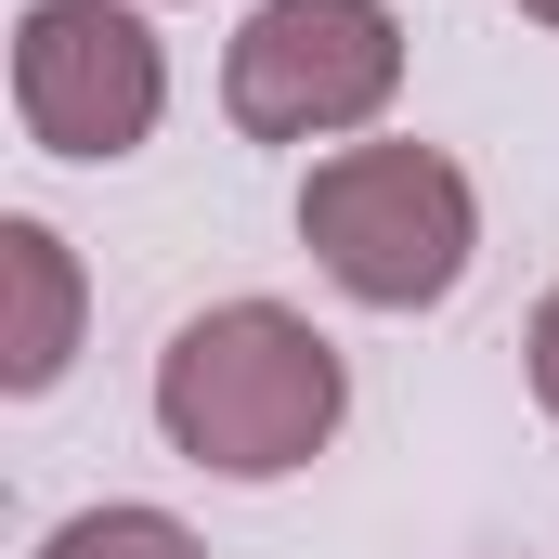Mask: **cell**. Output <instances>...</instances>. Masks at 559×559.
<instances>
[{"mask_svg": "<svg viewBox=\"0 0 559 559\" xmlns=\"http://www.w3.org/2000/svg\"><path fill=\"white\" fill-rule=\"evenodd\" d=\"M338 404H352V378H338V352L274 312V299H222V312H195L169 352H156V429L195 455V468H222V481H286V468H312L325 442H338Z\"/></svg>", "mask_w": 559, "mask_h": 559, "instance_id": "cell-1", "label": "cell"}, {"mask_svg": "<svg viewBox=\"0 0 559 559\" xmlns=\"http://www.w3.org/2000/svg\"><path fill=\"white\" fill-rule=\"evenodd\" d=\"M299 235L365 312H429L481 248V195L442 143H338L299 182Z\"/></svg>", "mask_w": 559, "mask_h": 559, "instance_id": "cell-2", "label": "cell"}, {"mask_svg": "<svg viewBox=\"0 0 559 559\" xmlns=\"http://www.w3.org/2000/svg\"><path fill=\"white\" fill-rule=\"evenodd\" d=\"M404 92L391 0H261L222 52V118L248 143H338Z\"/></svg>", "mask_w": 559, "mask_h": 559, "instance_id": "cell-3", "label": "cell"}, {"mask_svg": "<svg viewBox=\"0 0 559 559\" xmlns=\"http://www.w3.org/2000/svg\"><path fill=\"white\" fill-rule=\"evenodd\" d=\"M156 105H169V52H156V26L118 13V0H26V26H13V118L39 156H131L156 131Z\"/></svg>", "mask_w": 559, "mask_h": 559, "instance_id": "cell-4", "label": "cell"}, {"mask_svg": "<svg viewBox=\"0 0 559 559\" xmlns=\"http://www.w3.org/2000/svg\"><path fill=\"white\" fill-rule=\"evenodd\" d=\"M79 365V248L52 222H0V391H52Z\"/></svg>", "mask_w": 559, "mask_h": 559, "instance_id": "cell-5", "label": "cell"}, {"mask_svg": "<svg viewBox=\"0 0 559 559\" xmlns=\"http://www.w3.org/2000/svg\"><path fill=\"white\" fill-rule=\"evenodd\" d=\"M39 559H209L169 508H79V521H52Z\"/></svg>", "mask_w": 559, "mask_h": 559, "instance_id": "cell-6", "label": "cell"}, {"mask_svg": "<svg viewBox=\"0 0 559 559\" xmlns=\"http://www.w3.org/2000/svg\"><path fill=\"white\" fill-rule=\"evenodd\" d=\"M521 365H534V404L559 417V286H547V312H534V338H521Z\"/></svg>", "mask_w": 559, "mask_h": 559, "instance_id": "cell-7", "label": "cell"}, {"mask_svg": "<svg viewBox=\"0 0 559 559\" xmlns=\"http://www.w3.org/2000/svg\"><path fill=\"white\" fill-rule=\"evenodd\" d=\"M521 13H534V26H559V0H521Z\"/></svg>", "mask_w": 559, "mask_h": 559, "instance_id": "cell-8", "label": "cell"}]
</instances>
